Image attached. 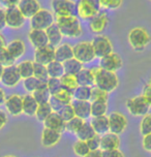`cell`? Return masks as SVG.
Segmentation results:
<instances>
[{
	"instance_id": "obj_1",
	"label": "cell",
	"mask_w": 151,
	"mask_h": 157,
	"mask_svg": "<svg viewBox=\"0 0 151 157\" xmlns=\"http://www.w3.org/2000/svg\"><path fill=\"white\" fill-rule=\"evenodd\" d=\"M94 72V87L111 93L115 91L119 86V78L116 72L102 69L100 67L92 68Z\"/></svg>"
},
{
	"instance_id": "obj_2",
	"label": "cell",
	"mask_w": 151,
	"mask_h": 157,
	"mask_svg": "<svg viewBox=\"0 0 151 157\" xmlns=\"http://www.w3.org/2000/svg\"><path fill=\"white\" fill-rule=\"evenodd\" d=\"M55 23L62 33L63 37L77 38L83 34V28L77 16L56 18Z\"/></svg>"
},
{
	"instance_id": "obj_3",
	"label": "cell",
	"mask_w": 151,
	"mask_h": 157,
	"mask_svg": "<svg viewBox=\"0 0 151 157\" xmlns=\"http://www.w3.org/2000/svg\"><path fill=\"white\" fill-rule=\"evenodd\" d=\"M127 40L130 46L135 51H143L150 44L151 37L148 31L143 27H135L130 30L127 34Z\"/></svg>"
},
{
	"instance_id": "obj_4",
	"label": "cell",
	"mask_w": 151,
	"mask_h": 157,
	"mask_svg": "<svg viewBox=\"0 0 151 157\" xmlns=\"http://www.w3.org/2000/svg\"><path fill=\"white\" fill-rule=\"evenodd\" d=\"M51 8L55 19L77 16V2L74 0H52Z\"/></svg>"
},
{
	"instance_id": "obj_5",
	"label": "cell",
	"mask_w": 151,
	"mask_h": 157,
	"mask_svg": "<svg viewBox=\"0 0 151 157\" xmlns=\"http://www.w3.org/2000/svg\"><path fill=\"white\" fill-rule=\"evenodd\" d=\"M55 23V16L51 10L46 8H41L34 16L30 18V27L31 29L46 30L51 25Z\"/></svg>"
},
{
	"instance_id": "obj_6",
	"label": "cell",
	"mask_w": 151,
	"mask_h": 157,
	"mask_svg": "<svg viewBox=\"0 0 151 157\" xmlns=\"http://www.w3.org/2000/svg\"><path fill=\"white\" fill-rule=\"evenodd\" d=\"M72 50H74V58L82 64L91 63L96 58L90 41H80L72 47Z\"/></svg>"
},
{
	"instance_id": "obj_7",
	"label": "cell",
	"mask_w": 151,
	"mask_h": 157,
	"mask_svg": "<svg viewBox=\"0 0 151 157\" xmlns=\"http://www.w3.org/2000/svg\"><path fill=\"white\" fill-rule=\"evenodd\" d=\"M100 10L99 0H79L77 2V16L89 21Z\"/></svg>"
},
{
	"instance_id": "obj_8",
	"label": "cell",
	"mask_w": 151,
	"mask_h": 157,
	"mask_svg": "<svg viewBox=\"0 0 151 157\" xmlns=\"http://www.w3.org/2000/svg\"><path fill=\"white\" fill-rule=\"evenodd\" d=\"M90 43L92 44V48H93L94 55L99 59L113 52V44H112L111 39L106 35L99 34L94 36V38Z\"/></svg>"
},
{
	"instance_id": "obj_9",
	"label": "cell",
	"mask_w": 151,
	"mask_h": 157,
	"mask_svg": "<svg viewBox=\"0 0 151 157\" xmlns=\"http://www.w3.org/2000/svg\"><path fill=\"white\" fill-rule=\"evenodd\" d=\"M150 105L146 102L142 95L131 97L126 100V109L131 116L143 117L149 112Z\"/></svg>"
},
{
	"instance_id": "obj_10",
	"label": "cell",
	"mask_w": 151,
	"mask_h": 157,
	"mask_svg": "<svg viewBox=\"0 0 151 157\" xmlns=\"http://www.w3.org/2000/svg\"><path fill=\"white\" fill-rule=\"evenodd\" d=\"M109 120V131L120 136L123 133L127 127V118L120 112H113L108 116Z\"/></svg>"
},
{
	"instance_id": "obj_11",
	"label": "cell",
	"mask_w": 151,
	"mask_h": 157,
	"mask_svg": "<svg viewBox=\"0 0 151 157\" xmlns=\"http://www.w3.org/2000/svg\"><path fill=\"white\" fill-rule=\"evenodd\" d=\"M25 22H26V18L22 15L18 7L5 10V23L7 27L18 30L24 26Z\"/></svg>"
},
{
	"instance_id": "obj_12",
	"label": "cell",
	"mask_w": 151,
	"mask_h": 157,
	"mask_svg": "<svg viewBox=\"0 0 151 157\" xmlns=\"http://www.w3.org/2000/svg\"><path fill=\"white\" fill-rule=\"evenodd\" d=\"M123 66V61L121 57L117 53L112 52L110 54L106 55L105 57L99 59V66L102 69L105 71L116 72Z\"/></svg>"
},
{
	"instance_id": "obj_13",
	"label": "cell",
	"mask_w": 151,
	"mask_h": 157,
	"mask_svg": "<svg viewBox=\"0 0 151 157\" xmlns=\"http://www.w3.org/2000/svg\"><path fill=\"white\" fill-rule=\"evenodd\" d=\"M21 80L22 78L18 71L17 65H12L3 68L0 82L3 84L4 86L8 87V88H14V87H16L21 82Z\"/></svg>"
},
{
	"instance_id": "obj_14",
	"label": "cell",
	"mask_w": 151,
	"mask_h": 157,
	"mask_svg": "<svg viewBox=\"0 0 151 157\" xmlns=\"http://www.w3.org/2000/svg\"><path fill=\"white\" fill-rule=\"evenodd\" d=\"M109 24V16L103 10H99L91 20H89V30L94 34H100Z\"/></svg>"
},
{
	"instance_id": "obj_15",
	"label": "cell",
	"mask_w": 151,
	"mask_h": 157,
	"mask_svg": "<svg viewBox=\"0 0 151 157\" xmlns=\"http://www.w3.org/2000/svg\"><path fill=\"white\" fill-rule=\"evenodd\" d=\"M55 60V48L51 44H47L34 51V62L43 65H48Z\"/></svg>"
},
{
	"instance_id": "obj_16",
	"label": "cell",
	"mask_w": 151,
	"mask_h": 157,
	"mask_svg": "<svg viewBox=\"0 0 151 157\" xmlns=\"http://www.w3.org/2000/svg\"><path fill=\"white\" fill-rule=\"evenodd\" d=\"M5 109L10 116L17 117L23 114V101L22 96L19 94H13L5 99L4 102Z\"/></svg>"
},
{
	"instance_id": "obj_17",
	"label": "cell",
	"mask_w": 151,
	"mask_h": 157,
	"mask_svg": "<svg viewBox=\"0 0 151 157\" xmlns=\"http://www.w3.org/2000/svg\"><path fill=\"white\" fill-rule=\"evenodd\" d=\"M17 7L26 19H30L41 8L38 0H20Z\"/></svg>"
},
{
	"instance_id": "obj_18",
	"label": "cell",
	"mask_w": 151,
	"mask_h": 157,
	"mask_svg": "<svg viewBox=\"0 0 151 157\" xmlns=\"http://www.w3.org/2000/svg\"><path fill=\"white\" fill-rule=\"evenodd\" d=\"M28 39H29V43L31 44V46L34 49H40V48L49 44L46 30L31 29L28 33Z\"/></svg>"
},
{
	"instance_id": "obj_19",
	"label": "cell",
	"mask_w": 151,
	"mask_h": 157,
	"mask_svg": "<svg viewBox=\"0 0 151 157\" xmlns=\"http://www.w3.org/2000/svg\"><path fill=\"white\" fill-rule=\"evenodd\" d=\"M120 147V137L115 133L107 132L100 136V148L102 151H109L114 149H119Z\"/></svg>"
},
{
	"instance_id": "obj_20",
	"label": "cell",
	"mask_w": 151,
	"mask_h": 157,
	"mask_svg": "<svg viewBox=\"0 0 151 157\" xmlns=\"http://www.w3.org/2000/svg\"><path fill=\"white\" fill-rule=\"evenodd\" d=\"M61 140V133L58 131H55L50 128L44 127L43 131H41V145L46 148H51L54 147L60 142Z\"/></svg>"
},
{
	"instance_id": "obj_21",
	"label": "cell",
	"mask_w": 151,
	"mask_h": 157,
	"mask_svg": "<svg viewBox=\"0 0 151 157\" xmlns=\"http://www.w3.org/2000/svg\"><path fill=\"white\" fill-rule=\"evenodd\" d=\"M74 108L76 117L81 118L84 121L91 117V102L90 101H83V100H76L74 99L72 102Z\"/></svg>"
},
{
	"instance_id": "obj_22",
	"label": "cell",
	"mask_w": 151,
	"mask_h": 157,
	"mask_svg": "<svg viewBox=\"0 0 151 157\" xmlns=\"http://www.w3.org/2000/svg\"><path fill=\"white\" fill-rule=\"evenodd\" d=\"M44 125L46 128H50V129H53L55 131H58V132L62 133L63 131L65 130L66 122L60 117L59 114L53 112V113L45 120Z\"/></svg>"
},
{
	"instance_id": "obj_23",
	"label": "cell",
	"mask_w": 151,
	"mask_h": 157,
	"mask_svg": "<svg viewBox=\"0 0 151 157\" xmlns=\"http://www.w3.org/2000/svg\"><path fill=\"white\" fill-rule=\"evenodd\" d=\"M74 58L72 46L68 43H62L55 48V60L58 62H65L69 59Z\"/></svg>"
},
{
	"instance_id": "obj_24",
	"label": "cell",
	"mask_w": 151,
	"mask_h": 157,
	"mask_svg": "<svg viewBox=\"0 0 151 157\" xmlns=\"http://www.w3.org/2000/svg\"><path fill=\"white\" fill-rule=\"evenodd\" d=\"M6 50L15 60L20 59L26 52V46L22 39H14L6 44Z\"/></svg>"
},
{
	"instance_id": "obj_25",
	"label": "cell",
	"mask_w": 151,
	"mask_h": 157,
	"mask_svg": "<svg viewBox=\"0 0 151 157\" xmlns=\"http://www.w3.org/2000/svg\"><path fill=\"white\" fill-rule=\"evenodd\" d=\"M90 125L93 128L94 132L97 136L109 132V120L108 116H100V117H92L90 120Z\"/></svg>"
},
{
	"instance_id": "obj_26",
	"label": "cell",
	"mask_w": 151,
	"mask_h": 157,
	"mask_svg": "<svg viewBox=\"0 0 151 157\" xmlns=\"http://www.w3.org/2000/svg\"><path fill=\"white\" fill-rule=\"evenodd\" d=\"M79 86H94V72L92 68H83L76 75Z\"/></svg>"
},
{
	"instance_id": "obj_27",
	"label": "cell",
	"mask_w": 151,
	"mask_h": 157,
	"mask_svg": "<svg viewBox=\"0 0 151 157\" xmlns=\"http://www.w3.org/2000/svg\"><path fill=\"white\" fill-rule=\"evenodd\" d=\"M46 33H47V36H48L49 44H51V46L56 48L57 46H59L60 44H62L63 35L59 30V28H58V26L56 25V23L51 25L49 28H47Z\"/></svg>"
},
{
	"instance_id": "obj_28",
	"label": "cell",
	"mask_w": 151,
	"mask_h": 157,
	"mask_svg": "<svg viewBox=\"0 0 151 157\" xmlns=\"http://www.w3.org/2000/svg\"><path fill=\"white\" fill-rule=\"evenodd\" d=\"M22 101H23V114L29 117L35 116L38 103L36 102V100L32 96V94L28 93L24 95V96H22Z\"/></svg>"
},
{
	"instance_id": "obj_29",
	"label": "cell",
	"mask_w": 151,
	"mask_h": 157,
	"mask_svg": "<svg viewBox=\"0 0 151 157\" xmlns=\"http://www.w3.org/2000/svg\"><path fill=\"white\" fill-rule=\"evenodd\" d=\"M23 86H24V89L28 92V93L32 94L33 92L38 90V89L46 88L47 82L38 80V78H36L35 77L32 75V77H30V78H25L23 81Z\"/></svg>"
},
{
	"instance_id": "obj_30",
	"label": "cell",
	"mask_w": 151,
	"mask_h": 157,
	"mask_svg": "<svg viewBox=\"0 0 151 157\" xmlns=\"http://www.w3.org/2000/svg\"><path fill=\"white\" fill-rule=\"evenodd\" d=\"M60 83H61V87H62L63 90H66L71 93H74V91L79 87V84H78L77 78L74 75H68L64 74L62 77L60 78Z\"/></svg>"
},
{
	"instance_id": "obj_31",
	"label": "cell",
	"mask_w": 151,
	"mask_h": 157,
	"mask_svg": "<svg viewBox=\"0 0 151 157\" xmlns=\"http://www.w3.org/2000/svg\"><path fill=\"white\" fill-rule=\"evenodd\" d=\"M75 134L78 140L87 142L89 139H91V137H93L95 136V132H94V130H93V128H92V126L90 125V123L85 121L84 124L82 125V127H81Z\"/></svg>"
},
{
	"instance_id": "obj_32",
	"label": "cell",
	"mask_w": 151,
	"mask_h": 157,
	"mask_svg": "<svg viewBox=\"0 0 151 157\" xmlns=\"http://www.w3.org/2000/svg\"><path fill=\"white\" fill-rule=\"evenodd\" d=\"M47 71H48L49 78H60L65 74L64 72L63 63L58 62L56 60H54L53 62L49 63L47 65Z\"/></svg>"
},
{
	"instance_id": "obj_33",
	"label": "cell",
	"mask_w": 151,
	"mask_h": 157,
	"mask_svg": "<svg viewBox=\"0 0 151 157\" xmlns=\"http://www.w3.org/2000/svg\"><path fill=\"white\" fill-rule=\"evenodd\" d=\"M33 64H34V61L25 60V61H22V62H20L17 65L19 74H20L21 78H23V80L33 75Z\"/></svg>"
},
{
	"instance_id": "obj_34",
	"label": "cell",
	"mask_w": 151,
	"mask_h": 157,
	"mask_svg": "<svg viewBox=\"0 0 151 157\" xmlns=\"http://www.w3.org/2000/svg\"><path fill=\"white\" fill-rule=\"evenodd\" d=\"M92 87L89 86H79L72 93V97L76 100H83V101H90Z\"/></svg>"
},
{
	"instance_id": "obj_35",
	"label": "cell",
	"mask_w": 151,
	"mask_h": 157,
	"mask_svg": "<svg viewBox=\"0 0 151 157\" xmlns=\"http://www.w3.org/2000/svg\"><path fill=\"white\" fill-rule=\"evenodd\" d=\"M63 67H64V72L68 75H76L79 72L81 69L83 68V64L78 61L77 59L72 58L69 60L63 62Z\"/></svg>"
},
{
	"instance_id": "obj_36",
	"label": "cell",
	"mask_w": 151,
	"mask_h": 157,
	"mask_svg": "<svg viewBox=\"0 0 151 157\" xmlns=\"http://www.w3.org/2000/svg\"><path fill=\"white\" fill-rule=\"evenodd\" d=\"M91 102V117L106 116L108 112V102L90 101Z\"/></svg>"
},
{
	"instance_id": "obj_37",
	"label": "cell",
	"mask_w": 151,
	"mask_h": 157,
	"mask_svg": "<svg viewBox=\"0 0 151 157\" xmlns=\"http://www.w3.org/2000/svg\"><path fill=\"white\" fill-rule=\"evenodd\" d=\"M52 113H53V111L49 105V102L43 103V105H38L37 110H36V113H35V117L40 122L44 123L45 120H46Z\"/></svg>"
},
{
	"instance_id": "obj_38",
	"label": "cell",
	"mask_w": 151,
	"mask_h": 157,
	"mask_svg": "<svg viewBox=\"0 0 151 157\" xmlns=\"http://www.w3.org/2000/svg\"><path fill=\"white\" fill-rule=\"evenodd\" d=\"M109 94H110V93H108V92H106V91L102 90V89L97 88V87H92L90 101H103V102H108Z\"/></svg>"
},
{
	"instance_id": "obj_39",
	"label": "cell",
	"mask_w": 151,
	"mask_h": 157,
	"mask_svg": "<svg viewBox=\"0 0 151 157\" xmlns=\"http://www.w3.org/2000/svg\"><path fill=\"white\" fill-rule=\"evenodd\" d=\"M72 151H74V153L78 157H85L90 152L87 143L84 141H80V140H78L74 144V146H72Z\"/></svg>"
},
{
	"instance_id": "obj_40",
	"label": "cell",
	"mask_w": 151,
	"mask_h": 157,
	"mask_svg": "<svg viewBox=\"0 0 151 157\" xmlns=\"http://www.w3.org/2000/svg\"><path fill=\"white\" fill-rule=\"evenodd\" d=\"M32 96L34 97V99L36 100V102H37L38 105H43V103L49 102L51 94H50V92L48 91V89H47V87H46V88H41V89H38V90L34 91L32 93Z\"/></svg>"
},
{
	"instance_id": "obj_41",
	"label": "cell",
	"mask_w": 151,
	"mask_h": 157,
	"mask_svg": "<svg viewBox=\"0 0 151 157\" xmlns=\"http://www.w3.org/2000/svg\"><path fill=\"white\" fill-rule=\"evenodd\" d=\"M33 77H35L38 80L47 82V80L49 78L48 71H47V66L34 62V64H33Z\"/></svg>"
},
{
	"instance_id": "obj_42",
	"label": "cell",
	"mask_w": 151,
	"mask_h": 157,
	"mask_svg": "<svg viewBox=\"0 0 151 157\" xmlns=\"http://www.w3.org/2000/svg\"><path fill=\"white\" fill-rule=\"evenodd\" d=\"M15 62H16V60L12 57V55L8 53V51L6 50V47L1 48V49H0V64L3 67H7V66L15 65Z\"/></svg>"
},
{
	"instance_id": "obj_43",
	"label": "cell",
	"mask_w": 151,
	"mask_h": 157,
	"mask_svg": "<svg viewBox=\"0 0 151 157\" xmlns=\"http://www.w3.org/2000/svg\"><path fill=\"white\" fill-rule=\"evenodd\" d=\"M84 122H85V121L81 119V118L74 117L72 120H69V121L66 122L65 130H68V131H69V132H72V133H76L81 127H82Z\"/></svg>"
},
{
	"instance_id": "obj_44",
	"label": "cell",
	"mask_w": 151,
	"mask_h": 157,
	"mask_svg": "<svg viewBox=\"0 0 151 157\" xmlns=\"http://www.w3.org/2000/svg\"><path fill=\"white\" fill-rule=\"evenodd\" d=\"M140 132L142 136L151 133V113H147L140 122Z\"/></svg>"
},
{
	"instance_id": "obj_45",
	"label": "cell",
	"mask_w": 151,
	"mask_h": 157,
	"mask_svg": "<svg viewBox=\"0 0 151 157\" xmlns=\"http://www.w3.org/2000/svg\"><path fill=\"white\" fill-rule=\"evenodd\" d=\"M47 89H48V91L50 92L51 95L57 94L60 90H62L60 78H49L48 80H47Z\"/></svg>"
},
{
	"instance_id": "obj_46",
	"label": "cell",
	"mask_w": 151,
	"mask_h": 157,
	"mask_svg": "<svg viewBox=\"0 0 151 157\" xmlns=\"http://www.w3.org/2000/svg\"><path fill=\"white\" fill-rule=\"evenodd\" d=\"M58 114L60 115V117L62 118V119H63L65 122L69 121V120H72L74 117H76L75 111H74V108H72V103H69V105H63L62 108L60 109V111L58 112Z\"/></svg>"
},
{
	"instance_id": "obj_47",
	"label": "cell",
	"mask_w": 151,
	"mask_h": 157,
	"mask_svg": "<svg viewBox=\"0 0 151 157\" xmlns=\"http://www.w3.org/2000/svg\"><path fill=\"white\" fill-rule=\"evenodd\" d=\"M100 8L105 10H118L121 7L123 0H99Z\"/></svg>"
},
{
	"instance_id": "obj_48",
	"label": "cell",
	"mask_w": 151,
	"mask_h": 157,
	"mask_svg": "<svg viewBox=\"0 0 151 157\" xmlns=\"http://www.w3.org/2000/svg\"><path fill=\"white\" fill-rule=\"evenodd\" d=\"M54 96L57 98L58 100L63 103L64 105H69V103L72 102V100H74V97H72V93H71V92L66 91V90H60L59 92H58L57 94H55Z\"/></svg>"
},
{
	"instance_id": "obj_49",
	"label": "cell",
	"mask_w": 151,
	"mask_h": 157,
	"mask_svg": "<svg viewBox=\"0 0 151 157\" xmlns=\"http://www.w3.org/2000/svg\"><path fill=\"white\" fill-rule=\"evenodd\" d=\"M87 145H88V148L90 151H95V150H100V136H97L95 134L93 137L89 139L87 142Z\"/></svg>"
},
{
	"instance_id": "obj_50",
	"label": "cell",
	"mask_w": 151,
	"mask_h": 157,
	"mask_svg": "<svg viewBox=\"0 0 151 157\" xmlns=\"http://www.w3.org/2000/svg\"><path fill=\"white\" fill-rule=\"evenodd\" d=\"M49 105H50V106H51L52 111L55 112V113H58V112L60 111V109L64 105L63 103H61L59 100L54 96V95H51V97H50Z\"/></svg>"
},
{
	"instance_id": "obj_51",
	"label": "cell",
	"mask_w": 151,
	"mask_h": 157,
	"mask_svg": "<svg viewBox=\"0 0 151 157\" xmlns=\"http://www.w3.org/2000/svg\"><path fill=\"white\" fill-rule=\"evenodd\" d=\"M142 96L146 100V102L148 105L151 106V86L149 84H146V85L144 86L143 92H142Z\"/></svg>"
},
{
	"instance_id": "obj_52",
	"label": "cell",
	"mask_w": 151,
	"mask_h": 157,
	"mask_svg": "<svg viewBox=\"0 0 151 157\" xmlns=\"http://www.w3.org/2000/svg\"><path fill=\"white\" fill-rule=\"evenodd\" d=\"M20 2V0H0V5L4 7L5 10L12 7H17Z\"/></svg>"
},
{
	"instance_id": "obj_53",
	"label": "cell",
	"mask_w": 151,
	"mask_h": 157,
	"mask_svg": "<svg viewBox=\"0 0 151 157\" xmlns=\"http://www.w3.org/2000/svg\"><path fill=\"white\" fill-rule=\"evenodd\" d=\"M103 157H124V154L119 149L103 151Z\"/></svg>"
},
{
	"instance_id": "obj_54",
	"label": "cell",
	"mask_w": 151,
	"mask_h": 157,
	"mask_svg": "<svg viewBox=\"0 0 151 157\" xmlns=\"http://www.w3.org/2000/svg\"><path fill=\"white\" fill-rule=\"evenodd\" d=\"M142 146H143L145 151L151 153V133L146 134V136H143V140H142Z\"/></svg>"
},
{
	"instance_id": "obj_55",
	"label": "cell",
	"mask_w": 151,
	"mask_h": 157,
	"mask_svg": "<svg viewBox=\"0 0 151 157\" xmlns=\"http://www.w3.org/2000/svg\"><path fill=\"white\" fill-rule=\"evenodd\" d=\"M8 121V118H7V115L5 112H3L2 110H0V130L6 125V123Z\"/></svg>"
},
{
	"instance_id": "obj_56",
	"label": "cell",
	"mask_w": 151,
	"mask_h": 157,
	"mask_svg": "<svg viewBox=\"0 0 151 157\" xmlns=\"http://www.w3.org/2000/svg\"><path fill=\"white\" fill-rule=\"evenodd\" d=\"M5 26H6V23H5V10L0 8V30L3 29Z\"/></svg>"
},
{
	"instance_id": "obj_57",
	"label": "cell",
	"mask_w": 151,
	"mask_h": 157,
	"mask_svg": "<svg viewBox=\"0 0 151 157\" xmlns=\"http://www.w3.org/2000/svg\"><path fill=\"white\" fill-rule=\"evenodd\" d=\"M85 157H103V151L102 150H95V151H90Z\"/></svg>"
},
{
	"instance_id": "obj_58",
	"label": "cell",
	"mask_w": 151,
	"mask_h": 157,
	"mask_svg": "<svg viewBox=\"0 0 151 157\" xmlns=\"http://www.w3.org/2000/svg\"><path fill=\"white\" fill-rule=\"evenodd\" d=\"M5 99H6V96H5V92L0 88V105H4Z\"/></svg>"
},
{
	"instance_id": "obj_59",
	"label": "cell",
	"mask_w": 151,
	"mask_h": 157,
	"mask_svg": "<svg viewBox=\"0 0 151 157\" xmlns=\"http://www.w3.org/2000/svg\"><path fill=\"white\" fill-rule=\"evenodd\" d=\"M5 47H6V41H5L4 36L0 33V49H1V48H5Z\"/></svg>"
},
{
	"instance_id": "obj_60",
	"label": "cell",
	"mask_w": 151,
	"mask_h": 157,
	"mask_svg": "<svg viewBox=\"0 0 151 157\" xmlns=\"http://www.w3.org/2000/svg\"><path fill=\"white\" fill-rule=\"evenodd\" d=\"M3 68H4V67L0 64V78H1V75H2V71H3Z\"/></svg>"
},
{
	"instance_id": "obj_61",
	"label": "cell",
	"mask_w": 151,
	"mask_h": 157,
	"mask_svg": "<svg viewBox=\"0 0 151 157\" xmlns=\"http://www.w3.org/2000/svg\"><path fill=\"white\" fill-rule=\"evenodd\" d=\"M2 157H16V156H14V155H5V156H2Z\"/></svg>"
},
{
	"instance_id": "obj_62",
	"label": "cell",
	"mask_w": 151,
	"mask_h": 157,
	"mask_svg": "<svg viewBox=\"0 0 151 157\" xmlns=\"http://www.w3.org/2000/svg\"><path fill=\"white\" fill-rule=\"evenodd\" d=\"M148 84H149V85L151 86V78H150V80H149V82H148Z\"/></svg>"
}]
</instances>
